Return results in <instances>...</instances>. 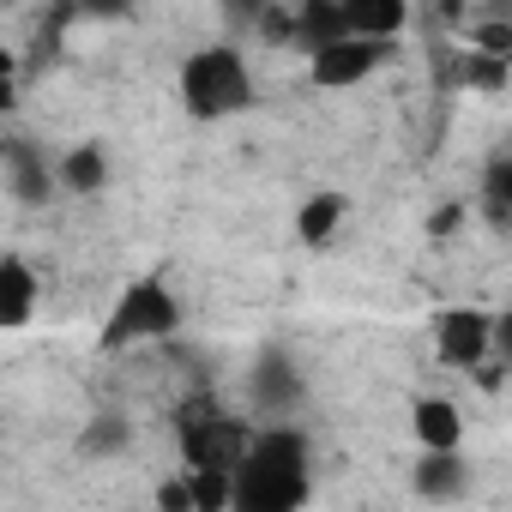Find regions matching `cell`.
Listing matches in <instances>:
<instances>
[{
	"label": "cell",
	"mask_w": 512,
	"mask_h": 512,
	"mask_svg": "<svg viewBox=\"0 0 512 512\" xmlns=\"http://www.w3.org/2000/svg\"><path fill=\"white\" fill-rule=\"evenodd\" d=\"M314 494V440L296 422L260 428L235 464V512H302Z\"/></svg>",
	"instance_id": "cell-1"
},
{
	"label": "cell",
	"mask_w": 512,
	"mask_h": 512,
	"mask_svg": "<svg viewBox=\"0 0 512 512\" xmlns=\"http://www.w3.org/2000/svg\"><path fill=\"white\" fill-rule=\"evenodd\" d=\"M181 109L193 121H229L253 109V67L241 61L235 43H211L181 61Z\"/></svg>",
	"instance_id": "cell-2"
},
{
	"label": "cell",
	"mask_w": 512,
	"mask_h": 512,
	"mask_svg": "<svg viewBox=\"0 0 512 512\" xmlns=\"http://www.w3.org/2000/svg\"><path fill=\"white\" fill-rule=\"evenodd\" d=\"M175 332H181V302H175V290H169L163 278H133V284L121 290V302L109 308L97 344H103L109 356H121V350H133V344H163V338H175Z\"/></svg>",
	"instance_id": "cell-3"
},
{
	"label": "cell",
	"mask_w": 512,
	"mask_h": 512,
	"mask_svg": "<svg viewBox=\"0 0 512 512\" xmlns=\"http://www.w3.org/2000/svg\"><path fill=\"white\" fill-rule=\"evenodd\" d=\"M253 434H260V428H247L241 416L199 410V416L181 422V458H187V470H235L247 458Z\"/></svg>",
	"instance_id": "cell-4"
},
{
	"label": "cell",
	"mask_w": 512,
	"mask_h": 512,
	"mask_svg": "<svg viewBox=\"0 0 512 512\" xmlns=\"http://www.w3.org/2000/svg\"><path fill=\"white\" fill-rule=\"evenodd\" d=\"M434 362L452 374H476L494 362V314L488 308H440L434 314Z\"/></svg>",
	"instance_id": "cell-5"
},
{
	"label": "cell",
	"mask_w": 512,
	"mask_h": 512,
	"mask_svg": "<svg viewBox=\"0 0 512 512\" xmlns=\"http://www.w3.org/2000/svg\"><path fill=\"white\" fill-rule=\"evenodd\" d=\"M247 386H253V392H247V404L266 416V428L290 422V416L302 410V398H308V386H302V368L290 362V350H284V344L260 350V362H253Z\"/></svg>",
	"instance_id": "cell-6"
},
{
	"label": "cell",
	"mask_w": 512,
	"mask_h": 512,
	"mask_svg": "<svg viewBox=\"0 0 512 512\" xmlns=\"http://www.w3.org/2000/svg\"><path fill=\"white\" fill-rule=\"evenodd\" d=\"M386 55H392L386 43L344 37V43H332V49L308 55V79H314L320 91H350V85H368V79L380 73V61H386Z\"/></svg>",
	"instance_id": "cell-7"
},
{
	"label": "cell",
	"mask_w": 512,
	"mask_h": 512,
	"mask_svg": "<svg viewBox=\"0 0 512 512\" xmlns=\"http://www.w3.org/2000/svg\"><path fill=\"white\" fill-rule=\"evenodd\" d=\"M37 302H43L37 266L25 260V253H7V260H0V326H7V332H25L31 314H37Z\"/></svg>",
	"instance_id": "cell-8"
},
{
	"label": "cell",
	"mask_w": 512,
	"mask_h": 512,
	"mask_svg": "<svg viewBox=\"0 0 512 512\" xmlns=\"http://www.w3.org/2000/svg\"><path fill=\"white\" fill-rule=\"evenodd\" d=\"M49 187H61V175L49 169V157L31 139H7V193L25 211H37V205H49Z\"/></svg>",
	"instance_id": "cell-9"
},
{
	"label": "cell",
	"mask_w": 512,
	"mask_h": 512,
	"mask_svg": "<svg viewBox=\"0 0 512 512\" xmlns=\"http://www.w3.org/2000/svg\"><path fill=\"white\" fill-rule=\"evenodd\" d=\"M410 434L422 452H464V410L452 398H416L410 404Z\"/></svg>",
	"instance_id": "cell-10"
},
{
	"label": "cell",
	"mask_w": 512,
	"mask_h": 512,
	"mask_svg": "<svg viewBox=\"0 0 512 512\" xmlns=\"http://www.w3.org/2000/svg\"><path fill=\"white\" fill-rule=\"evenodd\" d=\"M410 488H416L422 500H434V506L464 500V494H470V464H464V452H422L416 470H410Z\"/></svg>",
	"instance_id": "cell-11"
},
{
	"label": "cell",
	"mask_w": 512,
	"mask_h": 512,
	"mask_svg": "<svg viewBox=\"0 0 512 512\" xmlns=\"http://www.w3.org/2000/svg\"><path fill=\"white\" fill-rule=\"evenodd\" d=\"M55 175H61V193H73V199H97V193L109 187V151H103L97 139L67 145V151L55 157Z\"/></svg>",
	"instance_id": "cell-12"
},
{
	"label": "cell",
	"mask_w": 512,
	"mask_h": 512,
	"mask_svg": "<svg viewBox=\"0 0 512 512\" xmlns=\"http://www.w3.org/2000/svg\"><path fill=\"white\" fill-rule=\"evenodd\" d=\"M296 31H302L296 49L320 55V49L350 37V7H344V0H302V7H296Z\"/></svg>",
	"instance_id": "cell-13"
},
{
	"label": "cell",
	"mask_w": 512,
	"mask_h": 512,
	"mask_svg": "<svg viewBox=\"0 0 512 512\" xmlns=\"http://www.w3.org/2000/svg\"><path fill=\"white\" fill-rule=\"evenodd\" d=\"M344 7H350V37H362V43L392 49V37H404V25H410L404 0H344Z\"/></svg>",
	"instance_id": "cell-14"
},
{
	"label": "cell",
	"mask_w": 512,
	"mask_h": 512,
	"mask_svg": "<svg viewBox=\"0 0 512 512\" xmlns=\"http://www.w3.org/2000/svg\"><path fill=\"white\" fill-rule=\"evenodd\" d=\"M344 211H350L344 193H326V187L308 193V199L296 205V241H302V247H332V235L344 229Z\"/></svg>",
	"instance_id": "cell-15"
},
{
	"label": "cell",
	"mask_w": 512,
	"mask_h": 512,
	"mask_svg": "<svg viewBox=\"0 0 512 512\" xmlns=\"http://www.w3.org/2000/svg\"><path fill=\"white\" fill-rule=\"evenodd\" d=\"M127 446H133V422H127V416H115V410L91 416V422H85V434H79V452H85V458H121Z\"/></svg>",
	"instance_id": "cell-16"
},
{
	"label": "cell",
	"mask_w": 512,
	"mask_h": 512,
	"mask_svg": "<svg viewBox=\"0 0 512 512\" xmlns=\"http://www.w3.org/2000/svg\"><path fill=\"white\" fill-rule=\"evenodd\" d=\"M458 85H464V91H482V97H500V91L512 85V61H494V55L458 49Z\"/></svg>",
	"instance_id": "cell-17"
},
{
	"label": "cell",
	"mask_w": 512,
	"mask_h": 512,
	"mask_svg": "<svg viewBox=\"0 0 512 512\" xmlns=\"http://www.w3.org/2000/svg\"><path fill=\"white\" fill-rule=\"evenodd\" d=\"M193 512H235V470H187Z\"/></svg>",
	"instance_id": "cell-18"
},
{
	"label": "cell",
	"mask_w": 512,
	"mask_h": 512,
	"mask_svg": "<svg viewBox=\"0 0 512 512\" xmlns=\"http://www.w3.org/2000/svg\"><path fill=\"white\" fill-rule=\"evenodd\" d=\"M470 49L494 55V61H512V13H476L470 19Z\"/></svg>",
	"instance_id": "cell-19"
},
{
	"label": "cell",
	"mask_w": 512,
	"mask_h": 512,
	"mask_svg": "<svg viewBox=\"0 0 512 512\" xmlns=\"http://www.w3.org/2000/svg\"><path fill=\"white\" fill-rule=\"evenodd\" d=\"M482 211L494 223H512V157H494L482 169Z\"/></svg>",
	"instance_id": "cell-20"
},
{
	"label": "cell",
	"mask_w": 512,
	"mask_h": 512,
	"mask_svg": "<svg viewBox=\"0 0 512 512\" xmlns=\"http://www.w3.org/2000/svg\"><path fill=\"white\" fill-rule=\"evenodd\" d=\"M253 25H260V37H266L272 49L302 43V31H296V7H260V13H253Z\"/></svg>",
	"instance_id": "cell-21"
},
{
	"label": "cell",
	"mask_w": 512,
	"mask_h": 512,
	"mask_svg": "<svg viewBox=\"0 0 512 512\" xmlns=\"http://www.w3.org/2000/svg\"><path fill=\"white\" fill-rule=\"evenodd\" d=\"M157 512H193V482L187 476L157 482Z\"/></svg>",
	"instance_id": "cell-22"
},
{
	"label": "cell",
	"mask_w": 512,
	"mask_h": 512,
	"mask_svg": "<svg viewBox=\"0 0 512 512\" xmlns=\"http://www.w3.org/2000/svg\"><path fill=\"white\" fill-rule=\"evenodd\" d=\"M494 356L512 368V308H506V314H494Z\"/></svg>",
	"instance_id": "cell-23"
},
{
	"label": "cell",
	"mask_w": 512,
	"mask_h": 512,
	"mask_svg": "<svg viewBox=\"0 0 512 512\" xmlns=\"http://www.w3.org/2000/svg\"><path fill=\"white\" fill-rule=\"evenodd\" d=\"M506 374H512V368L494 356V362H482V368H476V386H482V392H500V380H506Z\"/></svg>",
	"instance_id": "cell-24"
}]
</instances>
